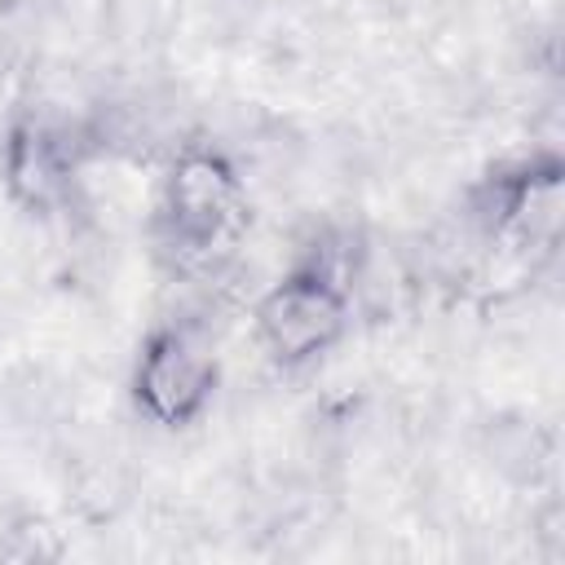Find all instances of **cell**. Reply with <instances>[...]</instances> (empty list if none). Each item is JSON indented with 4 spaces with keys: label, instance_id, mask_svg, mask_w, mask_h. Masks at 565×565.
<instances>
[{
    "label": "cell",
    "instance_id": "cell-1",
    "mask_svg": "<svg viewBox=\"0 0 565 565\" xmlns=\"http://www.w3.org/2000/svg\"><path fill=\"white\" fill-rule=\"evenodd\" d=\"M353 322V274L331 238L296 256L256 300L252 335L278 371H300L327 358Z\"/></svg>",
    "mask_w": 565,
    "mask_h": 565
},
{
    "label": "cell",
    "instance_id": "cell-2",
    "mask_svg": "<svg viewBox=\"0 0 565 565\" xmlns=\"http://www.w3.org/2000/svg\"><path fill=\"white\" fill-rule=\"evenodd\" d=\"M154 225L181 265L207 269L230 256L247 225V190L238 163L212 141H181L159 177Z\"/></svg>",
    "mask_w": 565,
    "mask_h": 565
},
{
    "label": "cell",
    "instance_id": "cell-3",
    "mask_svg": "<svg viewBox=\"0 0 565 565\" xmlns=\"http://www.w3.org/2000/svg\"><path fill=\"white\" fill-rule=\"evenodd\" d=\"M97 146H102L97 132L84 124L49 119V115H18L0 141L4 199L26 216L66 212Z\"/></svg>",
    "mask_w": 565,
    "mask_h": 565
},
{
    "label": "cell",
    "instance_id": "cell-4",
    "mask_svg": "<svg viewBox=\"0 0 565 565\" xmlns=\"http://www.w3.org/2000/svg\"><path fill=\"white\" fill-rule=\"evenodd\" d=\"M132 406L141 419L181 433L199 424L221 388V362L207 340L185 322H159L137 349L132 362Z\"/></svg>",
    "mask_w": 565,
    "mask_h": 565
}]
</instances>
